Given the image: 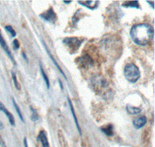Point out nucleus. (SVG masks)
Masks as SVG:
<instances>
[{
  "label": "nucleus",
  "mask_w": 155,
  "mask_h": 147,
  "mask_svg": "<svg viewBox=\"0 0 155 147\" xmlns=\"http://www.w3.org/2000/svg\"><path fill=\"white\" fill-rule=\"evenodd\" d=\"M147 3H149L150 5H151L152 9H153V8H154V6H153V3H154V2H150V1H147Z\"/></svg>",
  "instance_id": "24"
},
{
  "label": "nucleus",
  "mask_w": 155,
  "mask_h": 147,
  "mask_svg": "<svg viewBox=\"0 0 155 147\" xmlns=\"http://www.w3.org/2000/svg\"><path fill=\"white\" fill-rule=\"evenodd\" d=\"M23 144H24V147H29L27 138H24V139H23Z\"/></svg>",
  "instance_id": "23"
},
{
  "label": "nucleus",
  "mask_w": 155,
  "mask_h": 147,
  "mask_svg": "<svg viewBox=\"0 0 155 147\" xmlns=\"http://www.w3.org/2000/svg\"><path fill=\"white\" fill-rule=\"evenodd\" d=\"M82 41H80L77 37H69V38H66L64 40V44L68 46L71 52L75 51L76 50L78 49Z\"/></svg>",
  "instance_id": "3"
},
{
  "label": "nucleus",
  "mask_w": 155,
  "mask_h": 147,
  "mask_svg": "<svg viewBox=\"0 0 155 147\" xmlns=\"http://www.w3.org/2000/svg\"><path fill=\"white\" fill-rule=\"evenodd\" d=\"M130 35L136 44L143 47L149 44L153 40V28L148 23L136 24L130 29Z\"/></svg>",
  "instance_id": "1"
},
{
  "label": "nucleus",
  "mask_w": 155,
  "mask_h": 147,
  "mask_svg": "<svg viewBox=\"0 0 155 147\" xmlns=\"http://www.w3.org/2000/svg\"><path fill=\"white\" fill-rule=\"evenodd\" d=\"M101 131L106 136H111L113 135V126L112 124H108L101 128Z\"/></svg>",
  "instance_id": "13"
},
{
  "label": "nucleus",
  "mask_w": 155,
  "mask_h": 147,
  "mask_svg": "<svg viewBox=\"0 0 155 147\" xmlns=\"http://www.w3.org/2000/svg\"><path fill=\"white\" fill-rule=\"evenodd\" d=\"M37 139L41 142L43 147H50L48 136H47L46 132L44 131V130H41V131L39 132L38 136H37Z\"/></svg>",
  "instance_id": "7"
},
{
  "label": "nucleus",
  "mask_w": 155,
  "mask_h": 147,
  "mask_svg": "<svg viewBox=\"0 0 155 147\" xmlns=\"http://www.w3.org/2000/svg\"><path fill=\"white\" fill-rule=\"evenodd\" d=\"M40 16L43 19H44L45 21L49 22V23H54L57 20V14L55 13L52 8H51L48 10H47L46 12H44V13L40 15Z\"/></svg>",
  "instance_id": "4"
},
{
  "label": "nucleus",
  "mask_w": 155,
  "mask_h": 147,
  "mask_svg": "<svg viewBox=\"0 0 155 147\" xmlns=\"http://www.w3.org/2000/svg\"><path fill=\"white\" fill-rule=\"evenodd\" d=\"M0 145H2V147H6V146H5V142H4V141L2 140V137H1V136H0Z\"/></svg>",
  "instance_id": "21"
},
{
  "label": "nucleus",
  "mask_w": 155,
  "mask_h": 147,
  "mask_svg": "<svg viewBox=\"0 0 155 147\" xmlns=\"http://www.w3.org/2000/svg\"><path fill=\"white\" fill-rule=\"evenodd\" d=\"M40 69H41V74H42L43 79H44V82H45V84H46L47 88H48V89H49V88H50V81H49V78H48V75H47L46 73H45V71H44V69H43L42 65H41V64H40Z\"/></svg>",
  "instance_id": "15"
},
{
  "label": "nucleus",
  "mask_w": 155,
  "mask_h": 147,
  "mask_svg": "<svg viewBox=\"0 0 155 147\" xmlns=\"http://www.w3.org/2000/svg\"><path fill=\"white\" fill-rule=\"evenodd\" d=\"M43 45H44V48H45V50H46V51H47V53H48V56H49V57L51 58V61L53 62L54 63V64L55 65V67H56L57 68H58V70H59V71H60V73L62 75H63V77H64V78L65 79H67V77H66V75H65V74L64 73V71H63V70H62L61 68V67L59 66V64H58V63H57V61L56 60H54V58L53 57V56H52V55H51V52H50L49 51V50H48V47H47V45H46V44H45V43L44 42V41H43Z\"/></svg>",
  "instance_id": "10"
},
{
  "label": "nucleus",
  "mask_w": 155,
  "mask_h": 147,
  "mask_svg": "<svg viewBox=\"0 0 155 147\" xmlns=\"http://www.w3.org/2000/svg\"><path fill=\"white\" fill-rule=\"evenodd\" d=\"M147 122V119L146 116H140V117H138L134 119L133 121V125L136 129H139L146 125Z\"/></svg>",
  "instance_id": "8"
},
{
  "label": "nucleus",
  "mask_w": 155,
  "mask_h": 147,
  "mask_svg": "<svg viewBox=\"0 0 155 147\" xmlns=\"http://www.w3.org/2000/svg\"><path fill=\"white\" fill-rule=\"evenodd\" d=\"M22 55H23V59H24L25 60H26V61H27V62H28V57H27V54H25L24 52H22Z\"/></svg>",
  "instance_id": "22"
},
{
  "label": "nucleus",
  "mask_w": 155,
  "mask_h": 147,
  "mask_svg": "<svg viewBox=\"0 0 155 147\" xmlns=\"http://www.w3.org/2000/svg\"><path fill=\"white\" fill-rule=\"evenodd\" d=\"M124 76L129 82L136 83L140 77V70L139 67L133 63L127 64L124 67Z\"/></svg>",
  "instance_id": "2"
},
{
  "label": "nucleus",
  "mask_w": 155,
  "mask_h": 147,
  "mask_svg": "<svg viewBox=\"0 0 155 147\" xmlns=\"http://www.w3.org/2000/svg\"><path fill=\"white\" fill-rule=\"evenodd\" d=\"M0 46L2 47V49L4 50V51L6 53V54L8 55V57H9V59L11 60V61L13 63V64H16V61H15L14 57H13V56H12L11 51H9L7 44H6V42L5 41V39H4L3 37H2L1 32H0Z\"/></svg>",
  "instance_id": "5"
},
{
  "label": "nucleus",
  "mask_w": 155,
  "mask_h": 147,
  "mask_svg": "<svg viewBox=\"0 0 155 147\" xmlns=\"http://www.w3.org/2000/svg\"><path fill=\"white\" fill-rule=\"evenodd\" d=\"M12 81H13V84H14L15 88H16L18 91L21 89V87H20V85H19V83L18 82V81H17L16 74H15V72H13V71L12 72Z\"/></svg>",
  "instance_id": "17"
},
{
  "label": "nucleus",
  "mask_w": 155,
  "mask_h": 147,
  "mask_svg": "<svg viewBox=\"0 0 155 147\" xmlns=\"http://www.w3.org/2000/svg\"><path fill=\"white\" fill-rule=\"evenodd\" d=\"M68 105L69 107H70V109H71V114L73 116V119H74V123L76 125V127H77V129L78 131V133H79L80 135H81V129L80 128V126H79V123H78V121L77 117H76V115H75V112H74V106L72 105V102H71L70 98L68 97Z\"/></svg>",
  "instance_id": "11"
},
{
  "label": "nucleus",
  "mask_w": 155,
  "mask_h": 147,
  "mask_svg": "<svg viewBox=\"0 0 155 147\" xmlns=\"http://www.w3.org/2000/svg\"><path fill=\"white\" fill-rule=\"evenodd\" d=\"M58 82H59V84H60V88L61 89H63V85H62V83L61 81V80H58Z\"/></svg>",
  "instance_id": "25"
},
{
  "label": "nucleus",
  "mask_w": 155,
  "mask_h": 147,
  "mask_svg": "<svg viewBox=\"0 0 155 147\" xmlns=\"http://www.w3.org/2000/svg\"><path fill=\"white\" fill-rule=\"evenodd\" d=\"M11 99H12V104H13V106H14L15 109H16V113H17L18 116H19V119H21V121L23 122H24V119H23V114H22L21 111H20V109H19V107L18 106V105H17V104H16V101H15L14 98H13L12 97V98H11Z\"/></svg>",
  "instance_id": "16"
},
{
  "label": "nucleus",
  "mask_w": 155,
  "mask_h": 147,
  "mask_svg": "<svg viewBox=\"0 0 155 147\" xmlns=\"http://www.w3.org/2000/svg\"><path fill=\"white\" fill-rule=\"evenodd\" d=\"M126 109H127V113L130 115H138L141 112V109L140 108L133 106L130 105H127L126 107Z\"/></svg>",
  "instance_id": "12"
},
{
  "label": "nucleus",
  "mask_w": 155,
  "mask_h": 147,
  "mask_svg": "<svg viewBox=\"0 0 155 147\" xmlns=\"http://www.w3.org/2000/svg\"><path fill=\"white\" fill-rule=\"evenodd\" d=\"M0 129H3V124L1 122V120H0Z\"/></svg>",
  "instance_id": "26"
},
{
  "label": "nucleus",
  "mask_w": 155,
  "mask_h": 147,
  "mask_svg": "<svg viewBox=\"0 0 155 147\" xmlns=\"http://www.w3.org/2000/svg\"><path fill=\"white\" fill-rule=\"evenodd\" d=\"M5 31H7L8 33H9V34L12 36V37H16V31L13 30V28H12L11 26H6L5 27Z\"/></svg>",
  "instance_id": "19"
},
{
  "label": "nucleus",
  "mask_w": 155,
  "mask_h": 147,
  "mask_svg": "<svg viewBox=\"0 0 155 147\" xmlns=\"http://www.w3.org/2000/svg\"><path fill=\"white\" fill-rule=\"evenodd\" d=\"M64 3H66V4H69V3H71V1H64Z\"/></svg>",
  "instance_id": "27"
},
{
  "label": "nucleus",
  "mask_w": 155,
  "mask_h": 147,
  "mask_svg": "<svg viewBox=\"0 0 155 147\" xmlns=\"http://www.w3.org/2000/svg\"><path fill=\"white\" fill-rule=\"evenodd\" d=\"M12 45H13V47H14V50H17L19 49V43L18 40H14V41H12Z\"/></svg>",
  "instance_id": "20"
},
{
  "label": "nucleus",
  "mask_w": 155,
  "mask_h": 147,
  "mask_svg": "<svg viewBox=\"0 0 155 147\" xmlns=\"http://www.w3.org/2000/svg\"><path fill=\"white\" fill-rule=\"evenodd\" d=\"M0 112H2L6 116V117H7L8 119H9V123H10L11 126H15L16 122H15L14 116H12V113H11V112H9V111L8 110V109H6L5 106H4V105L1 102H0Z\"/></svg>",
  "instance_id": "6"
},
{
  "label": "nucleus",
  "mask_w": 155,
  "mask_h": 147,
  "mask_svg": "<svg viewBox=\"0 0 155 147\" xmlns=\"http://www.w3.org/2000/svg\"><path fill=\"white\" fill-rule=\"evenodd\" d=\"M78 2L80 4V5L85 6V7L88 8L89 9H92V10H94V9H96L99 5V1H78Z\"/></svg>",
  "instance_id": "9"
},
{
  "label": "nucleus",
  "mask_w": 155,
  "mask_h": 147,
  "mask_svg": "<svg viewBox=\"0 0 155 147\" xmlns=\"http://www.w3.org/2000/svg\"><path fill=\"white\" fill-rule=\"evenodd\" d=\"M123 6L126 8L140 9V4L138 1H129V2H125L123 4Z\"/></svg>",
  "instance_id": "14"
},
{
  "label": "nucleus",
  "mask_w": 155,
  "mask_h": 147,
  "mask_svg": "<svg viewBox=\"0 0 155 147\" xmlns=\"http://www.w3.org/2000/svg\"><path fill=\"white\" fill-rule=\"evenodd\" d=\"M30 111H31V120L34 122H37L39 119L38 114H37V112L35 109H34L33 107L30 106Z\"/></svg>",
  "instance_id": "18"
}]
</instances>
